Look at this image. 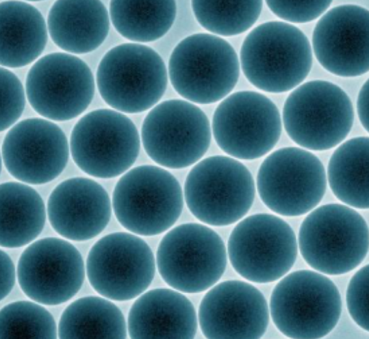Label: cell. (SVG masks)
<instances>
[{"label":"cell","instance_id":"9","mask_svg":"<svg viewBox=\"0 0 369 339\" xmlns=\"http://www.w3.org/2000/svg\"><path fill=\"white\" fill-rule=\"evenodd\" d=\"M228 261L221 237L203 223L170 229L157 249L156 267L162 279L183 293L209 290L224 275Z\"/></svg>","mask_w":369,"mask_h":339},{"label":"cell","instance_id":"13","mask_svg":"<svg viewBox=\"0 0 369 339\" xmlns=\"http://www.w3.org/2000/svg\"><path fill=\"white\" fill-rule=\"evenodd\" d=\"M327 184L326 171L316 155L301 147H288L263 160L255 186L269 210L279 216H298L318 205Z\"/></svg>","mask_w":369,"mask_h":339},{"label":"cell","instance_id":"4","mask_svg":"<svg viewBox=\"0 0 369 339\" xmlns=\"http://www.w3.org/2000/svg\"><path fill=\"white\" fill-rule=\"evenodd\" d=\"M270 317L285 336L316 339L337 325L342 303L339 290L328 275L312 270L286 274L274 287Z\"/></svg>","mask_w":369,"mask_h":339},{"label":"cell","instance_id":"20","mask_svg":"<svg viewBox=\"0 0 369 339\" xmlns=\"http://www.w3.org/2000/svg\"><path fill=\"white\" fill-rule=\"evenodd\" d=\"M368 10L356 4L329 8L312 34V53L328 72L355 77L368 71Z\"/></svg>","mask_w":369,"mask_h":339},{"label":"cell","instance_id":"2","mask_svg":"<svg viewBox=\"0 0 369 339\" xmlns=\"http://www.w3.org/2000/svg\"><path fill=\"white\" fill-rule=\"evenodd\" d=\"M298 249L306 263L326 275L357 268L368 253V227L355 208L342 203L317 206L303 221Z\"/></svg>","mask_w":369,"mask_h":339},{"label":"cell","instance_id":"8","mask_svg":"<svg viewBox=\"0 0 369 339\" xmlns=\"http://www.w3.org/2000/svg\"><path fill=\"white\" fill-rule=\"evenodd\" d=\"M281 119L287 134L300 147L326 151L338 147L348 136L354 110L342 88L315 79L292 90L284 103Z\"/></svg>","mask_w":369,"mask_h":339},{"label":"cell","instance_id":"24","mask_svg":"<svg viewBox=\"0 0 369 339\" xmlns=\"http://www.w3.org/2000/svg\"><path fill=\"white\" fill-rule=\"evenodd\" d=\"M0 30L1 67H23L41 57L48 40L47 24L32 4L1 1Z\"/></svg>","mask_w":369,"mask_h":339},{"label":"cell","instance_id":"6","mask_svg":"<svg viewBox=\"0 0 369 339\" xmlns=\"http://www.w3.org/2000/svg\"><path fill=\"white\" fill-rule=\"evenodd\" d=\"M112 211L129 232L153 236L171 229L184 205L183 189L165 168L142 165L121 175L112 197Z\"/></svg>","mask_w":369,"mask_h":339},{"label":"cell","instance_id":"29","mask_svg":"<svg viewBox=\"0 0 369 339\" xmlns=\"http://www.w3.org/2000/svg\"><path fill=\"white\" fill-rule=\"evenodd\" d=\"M198 23L207 33L223 38L243 34L258 20L262 1H192Z\"/></svg>","mask_w":369,"mask_h":339},{"label":"cell","instance_id":"22","mask_svg":"<svg viewBox=\"0 0 369 339\" xmlns=\"http://www.w3.org/2000/svg\"><path fill=\"white\" fill-rule=\"evenodd\" d=\"M128 336L134 339H190L199 325L195 308L184 293L154 288L138 296L127 319Z\"/></svg>","mask_w":369,"mask_h":339},{"label":"cell","instance_id":"17","mask_svg":"<svg viewBox=\"0 0 369 339\" xmlns=\"http://www.w3.org/2000/svg\"><path fill=\"white\" fill-rule=\"evenodd\" d=\"M17 280L24 294L44 305L71 300L86 275L78 249L63 238L35 240L23 251L17 264Z\"/></svg>","mask_w":369,"mask_h":339},{"label":"cell","instance_id":"3","mask_svg":"<svg viewBox=\"0 0 369 339\" xmlns=\"http://www.w3.org/2000/svg\"><path fill=\"white\" fill-rule=\"evenodd\" d=\"M167 69L174 90L196 105L216 103L230 95L241 70L232 45L207 32L182 39L172 51Z\"/></svg>","mask_w":369,"mask_h":339},{"label":"cell","instance_id":"10","mask_svg":"<svg viewBox=\"0 0 369 339\" xmlns=\"http://www.w3.org/2000/svg\"><path fill=\"white\" fill-rule=\"evenodd\" d=\"M141 138L134 123L112 108L92 110L74 125L71 155L86 174L110 179L123 175L136 161Z\"/></svg>","mask_w":369,"mask_h":339},{"label":"cell","instance_id":"28","mask_svg":"<svg viewBox=\"0 0 369 339\" xmlns=\"http://www.w3.org/2000/svg\"><path fill=\"white\" fill-rule=\"evenodd\" d=\"M110 22L116 31L130 42L144 44L159 40L172 27L176 18L175 1H111Z\"/></svg>","mask_w":369,"mask_h":339},{"label":"cell","instance_id":"35","mask_svg":"<svg viewBox=\"0 0 369 339\" xmlns=\"http://www.w3.org/2000/svg\"><path fill=\"white\" fill-rule=\"evenodd\" d=\"M356 110L359 120L366 131H368V80L361 86L357 98Z\"/></svg>","mask_w":369,"mask_h":339},{"label":"cell","instance_id":"26","mask_svg":"<svg viewBox=\"0 0 369 339\" xmlns=\"http://www.w3.org/2000/svg\"><path fill=\"white\" fill-rule=\"evenodd\" d=\"M63 339H119L128 336L121 310L102 296H86L71 303L63 311L58 325Z\"/></svg>","mask_w":369,"mask_h":339},{"label":"cell","instance_id":"34","mask_svg":"<svg viewBox=\"0 0 369 339\" xmlns=\"http://www.w3.org/2000/svg\"><path fill=\"white\" fill-rule=\"evenodd\" d=\"M1 265V300L5 299L12 290L17 277V271L9 255L4 251L0 253Z\"/></svg>","mask_w":369,"mask_h":339},{"label":"cell","instance_id":"30","mask_svg":"<svg viewBox=\"0 0 369 339\" xmlns=\"http://www.w3.org/2000/svg\"><path fill=\"white\" fill-rule=\"evenodd\" d=\"M58 325L43 305L34 301H17L0 312L1 339H53Z\"/></svg>","mask_w":369,"mask_h":339},{"label":"cell","instance_id":"7","mask_svg":"<svg viewBox=\"0 0 369 339\" xmlns=\"http://www.w3.org/2000/svg\"><path fill=\"white\" fill-rule=\"evenodd\" d=\"M183 191L184 202L194 217L207 225L224 227L244 218L254 202L256 186L239 160L214 155L193 165Z\"/></svg>","mask_w":369,"mask_h":339},{"label":"cell","instance_id":"18","mask_svg":"<svg viewBox=\"0 0 369 339\" xmlns=\"http://www.w3.org/2000/svg\"><path fill=\"white\" fill-rule=\"evenodd\" d=\"M70 145L62 129L44 118H29L10 128L1 145L8 172L29 185L49 183L64 170Z\"/></svg>","mask_w":369,"mask_h":339},{"label":"cell","instance_id":"15","mask_svg":"<svg viewBox=\"0 0 369 339\" xmlns=\"http://www.w3.org/2000/svg\"><path fill=\"white\" fill-rule=\"evenodd\" d=\"M149 244L131 232L107 234L89 251L86 263L88 281L101 296L112 301L137 298L151 285L156 270Z\"/></svg>","mask_w":369,"mask_h":339},{"label":"cell","instance_id":"32","mask_svg":"<svg viewBox=\"0 0 369 339\" xmlns=\"http://www.w3.org/2000/svg\"><path fill=\"white\" fill-rule=\"evenodd\" d=\"M369 266L357 271L350 279L346 292L348 312L354 322L364 331L369 330Z\"/></svg>","mask_w":369,"mask_h":339},{"label":"cell","instance_id":"11","mask_svg":"<svg viewBox=\"0 0 369 339\" xmlns=\"http://www.w3.org/2000/svg\"><path fill=\"white\" fill-rule=\"evenodd\" d=\"M297 237L277 214L258 213L238 222L228 239V259L249 282L267 284L289 273L298 255Z\"/></svg>","mask_w":369,"mask_h":339},{"label":"cell","instance_id":"31","mask_svg":"<svg viewBox=\"0 0 369 339\" xmlns=\"http://www.w3.org/2000/svg\"><path fill=\"white\" fill-rule=\"evenodd\" d=\"M1 131L8 130L21 116L26 91L19 78L9 68L1 67Z\"/></svg>","mask_w":369,"mask_h":339},{"label":"cell","instance_id":"27","mask_svg":"<svg viewBox=\"0 0 369 339\" xmlns=\"http://www.w3.org/2000/svg\"><path fill=\"white\" fill-rule=\"evenodd\" d=\"M368 138L357 136L340 144L331 155L327 181L343 204L359 210L369 205Z\"/></svg>","mask_w":369,"mask_h":339},{"label":"cell","instance_id":"25","mask_svg":"<svg viewBox=\"0 0 369 339\" xmlns=\"http://www.w3.org/2000/svg\"><path fill=\"white\" fill-rule=\"evenodd\" d=\"M1 247L29 245L42 231L47 208L40 194L29 184L7 181L0 187Z\"/></svg>","mask_w":369,"mask_h":339},{"label":"cell","instance_id":"19","mask_svg":"<svg viewBox=\"0 0 369 339\" xmlns=\"http://www.w3.org/2000/svg\"><path fill=\"white\" fill-rule=\"evenodd\" d=\"M205 338H260L267 329L270 312L261 291L242 280L217 283L205 293L197 312Z\"/></svg>","mask_w":369,"mask_h":339},{"label":"cell","instance_id":"16","mask_svg":"<svg viewBox=\"0 0 369 339\" xmlns=\"http://www.w3.org/2000/svg\"><path fill=\"white\" fill-rule=\"evenodd\" d=\"M96 81L78 56L54 52L37 60L25 81L27 99L35 112L52 121H67L82 114L92 102Z\"/></svg>","mask_w":369,"mask_h":339},{"label":"cell","instance_id":"21","mask_svg":"<svg viewBox=\"0 0 369 339\" xmlns=\"http://www.w3.org/2000/svg\"><path fill=\"white\" fill-rule=\"evenodd\" d=\"M47 212L52 228L63 238L86 241L97 237L108 225L112 212V200L95 180L72 177L52 190Z\"/></svg>","mask_w":369,"mask_h":339},{"label":"cell","instance_id":"14","mask_svg":"<svg viewBox=\"0 0 369 339\" xmlns=\"http://www.w3.org/2000/svg\"><path fill=\"white\" fill-rule=\"evenodd\" d=\"M275 103L253 90L232 92L220 101L211 123L212 136L227 155L253 160L270 153L282 131Z\"/></svg>","mask_w":369,"mask_h":339},{"label":"cell","instance_id":"5","mask_svg":"<svg viewBox=\"0 0 369 339\" xmlns=\"http://www.w3.org/2000/svg\"><path fill=\"white\" fill-rule=\"evenodd\" d=\"M95 81L102 99L126 114L150 110L160 103L169 80L167 66L155 50L129 42L105 53Z\"/></svg>","mask_w":369,"mask_h":339},{"label":"cell","instance_id":"12","mask_svg":"<svg viewBox=\"0 0 369 339\" xmlns=\"http://www.w3.org/2000/svg\"><path fill=\"white\" fill-rule=\"evenodd\" d=\"M211 123L196 105L183 99L160 101L145 116L142 145L158 166L181 169L194 165L207 151Z\"/></svg>","mask_w":369,"mask_h":339},{"label":"cell","instance_id":"1","mask_svg":"<svg viewBox=\"0 0 369 339\" xmlns=\"http://www.w3.org/2000/svg\"><path fill=\"white\" fill-rule=\"evenodd\" d=\"M239 60L241 71L253 86L265 92L281 93L304 82L311 68L313 53L299 28L272 21L249 32Z\"/></svg>","mask_w":369,"mask_h":339},{"label":"cell","instance_id":"33","mask_svg":"<svg viewBox=\"0 0 369 339\" xmlns=\"http://www.w3.org/2000/svg\"><path fill=\"white\" fill-rule=\"evenodd\" d=\"M332 1H266L270 10L282 21L293 25L319 19Z\"/></svg>","mask_w":369,"mask_h":339},{"label":"cell","instance_id":"23","mask_svg":"<svg viewBox=\"0 0 369 339\" xmlns=\"http://www.w3.org/2000/svg\"><path fill=\"white\" fill-rule=\"evenodd\" d=\"M109 11L101 1H56L47 16L49 36L65 53L80 55L98 49L110 25Z\"/></svg>","mask_w":369,"mask_h":339}]
</instances>
